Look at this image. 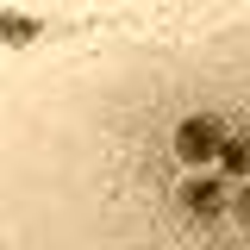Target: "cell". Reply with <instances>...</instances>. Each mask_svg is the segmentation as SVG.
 Masks as SVG:
<instances>
[{"mask_svg":"<svg viewBox=\"0 0 250 250\" xmlns=\"http://www.w3.org/2000/svg\"><path fill=\"white\" fill-rule=\"evenodd\" d=\"M94 144L113 250H250V25L131 57Z\"/></svg>","mask_w":250,"mask_h":250,"instance_id":"cell-1","label":"cell"},{"mask_svg":"<svg viewBox=\"0 0 250 250\" xmlns=\"http://www.w3.org/2000/svg\"><path fill=\"white\" fill-rule=\"evenodd\" d=\"M0 250H6V238H0Z\"/></svg>","mask_w":250,"mask_h":250,"instance_id":"cell-3","label":"cell"},{"mask_svg":"<svg viewBox=\"0 0 250 250\" xmlns=\"http://www.w3.org/2000/svg\"><path fill=\"white\" fill-rule=\"evenodd\" d=\"M82 25H69L57 13H38V6H0V50H38V44H62Z\"/></svg>","mask_w":250,"mask_h":250,"instance_id":"cell-2","label":"cell"}]
</instances>
